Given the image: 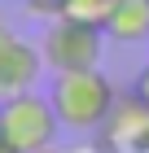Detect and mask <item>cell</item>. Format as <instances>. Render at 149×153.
<instances>
[{"mask_svg": "<svg viewBox=\"0 0 149 153\" xmlns=\"http://www.w3.org/2000/svg\"><path fill=\"white\" fill-rule=\"evenodd\" d=\"M48 101H53V109H57L61 127H70V131H97V127H105L110 109L118 105V92H114V83L101 74V66H97V70L57 74Z\"/></svg>", "mask_w": 149, "mask_h": 153, "instance_id": "obj_1", "label": "cell"}, {"mask_svg": "<svg viewBox=\"0 0 149 153\" xmlns=\"http://www.w3.org/2000/svg\"><path fill=\"white\" fill-rule=\"evenodd\" d=\"M44 66L53 74H70V70H97L105 53V31L97 22H79V18H53L40 39Z\"/></svg>", "mask_w": 149, "mask_h": 153, "instance_id": "obj_2", "label": "cell"}, {"mask_svg": "<svg viewBox=\"0 0 149 153\" xmlns=\"http://www.w3.org/2000/svg\"><path fill=\"white\" fill-rule=\"evenodd\" d=\"M57 127H61L57 109H53V101L40 96V92H18V96H4V101H0V131L13 140L18 153L53 149Z\"/></svg>", "mask_w": 149, "mask_h": 153, "instance_id": "obj_3", "label": "cell"}, {"mask_svg": "<svg viewBox=\"0 0 149 153\" xmlns=\"http://www.w3.org/2000/svg\"><path fill=\"white\" fill-rule=\"evenodd\" d=\"M40 70H44V53L31 48L18 35L4 53H0V101H4V96H18V92H35Z\"/></svg>", "mask_w": 149, "mask_h": 153, "instance_id": "obj_4", "label": "cell"}, {"mask_svg": "<svg viewBox=\"0 0 149 153\" xmlns=\"http://www.w3.org/2000/svg\"><path fill=\"white\" fill-rule=\"evenodd\" d=\"M101 31H105V39H118V44L149 39V0H110Z\"/></svg>", "mask_w": 149, "mask_h": 153, "instance_id": "obj_5", "label": "cell"}, {"mask_svg": "<svg viewBox=\"0 0 149 153\" xmlns=\"http://www.w3.org/2000/svg\"><path fill=\"white\" fill-rule=\"evenodd\" d=\"M110 0H61V18H79V22H105Z\"/></svg>", "mask_w": 149, "mask_h": 153, "instance_id": "obj_6", "label": "cell"}, {"mask_svg": "<svg viewBox=\"0 0 149 153\" xmlns=\"http://www.w3.org/2000/svg\"><path fill=\"white\" fill-rule=\"evenodd\" d=\"M136 96H140V101L149 105V61H145V70L136 74Z\"/></svg>", "mask_w": 149, "mask_h": 153, "instance_id": "obj_7", "label": "cell"}, {"mask_svg": "<svg viewBox=\"0 0 149 153\" xmlns=\"http://www.w3.org/2000/svg\"><path fill=\"white\" fill-rule=\"evenodd\" d=\"M13 39H18V31H13V26H9V22H0V53H4V48H9V44H13Z\"/></svg>", "mask_w": 149, "mask_h": 153, "instance_id": "obj_8", "label": "cell"}, {"mask_svg": "<svg viewBox=\"0 0 149 153\" xmlns=\"http://www.w3.org/2000/svg\"><path fill=\"white\" fill-rule=\"evenodd\" d=\"M0 153H18V149H13V140L4 136V131H0Z\"/></svg>", "mask_w": 149, "mask_h": 153, "instance_id": "obj_9", "label": "cell"}, {"mask_svg": "<svg viewBox=\"0 0 149 153\" xmlns=\"http://www.w3.org/2000/svg\"><path fill=\"white\" fill-rule=\"evenodd\" d=\"M40 153H61V149H40Z\"/></svg>", "mask_w": 149, "mask_h": 153, "instance_id": "obj_10", "label": "cell"}]
</instances>
